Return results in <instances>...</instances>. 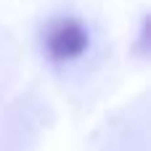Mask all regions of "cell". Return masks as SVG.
Masks as SVG:
<instances>
[{"instance_id":"1","label":"cell","mask_w":151,"mask_h":151,"mask_svg":"<svg viewBox=\"0 0 151 151\" xmlns=\"http://www.w3.org/2000/svg\"><path fill=\"white\" fill-rule=\"evenodd\" d=\"M90 45L88 29L77 19H56L45 29V50L53 61L80 58Z\"/></svg>"}]
</instances>
